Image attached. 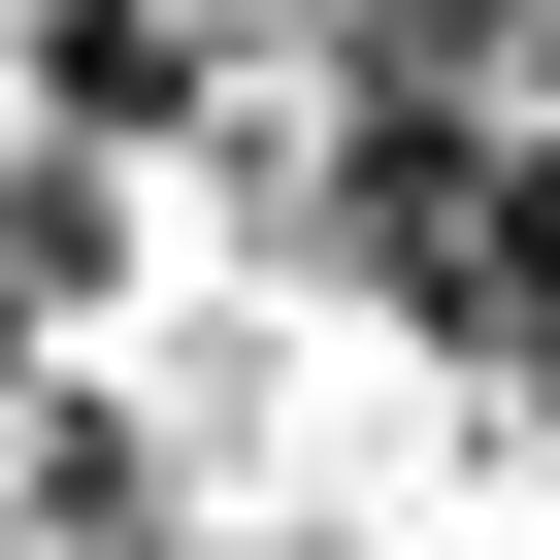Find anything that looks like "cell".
<instances>
[{
    "label": "cell",
    "mask_w": 560,
    "mask_h": 560,
    "mask_svg": "<svg viewBox=\"0 0 560 560\" xmlns=\"http://www.w3.org/2000/svg\"><path fill=\"white\" fill-rule=\"evenodd\" d=\"M363 34H396V67H527L560 0H363Z\"/></svg>",
    "instance_id": "obj_1"
}]
</instances>
